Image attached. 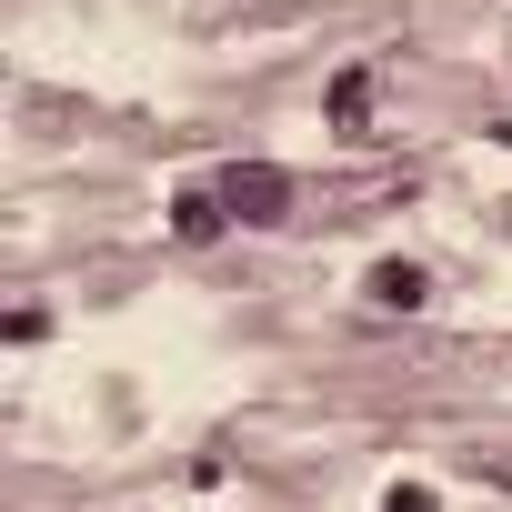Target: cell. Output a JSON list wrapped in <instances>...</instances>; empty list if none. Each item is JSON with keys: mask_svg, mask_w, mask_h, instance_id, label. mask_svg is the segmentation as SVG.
<instances>
[{"mask_svg": "<svg viewBox=\"0 0 512 512\" xmlns=\"http://www.w3.org/2000/svg\"><path fill=\"white\" fill-rule=\"evenodd\" d=\"M362 302H372V312H422V302H432V272H422V262H372V272H362Z\"/></svg>", "mask_w": 512, "mask_h": 512, "instance_id": "cell-2", "label": "cell"}, {"mask_svg": "<svg viewBox=\"0 0 512 512\" xmlns=\"http://www.w3.org/2000/svg\"><path fill=\"white\" fill-rule=\"evenodd\" d=\"M322 111H332V131H342V141H362V131H372V71H332Z\"/></svg>", "mask_w": 512, "mask_h": 512, "instance_id": "cell-3", "label": "cell"}, {"mask_svg": "<svg viewBox=\"0 0 512 512\" xmlns=\"http://www.w3.org/2000/svg\"><path fill=\"white\" fill-rule=\"evenodd\" d=\"M382 512H442V502H432V482H392V492H382Z\"/></svg>", "mask_w": 512, "mask_h": 512, "instance_id": "cell-5", "label": "cell"}, {"mask_svg": "<svg viewBox=\"0 0 512 512\" xmlns=\"http://www.w3.org/2000/svg\"><path fill=\"white\" fill-rule=\"evenodd\" d=\"M221 221H231L221 191H181V201H171V231H181V241H221Z\"/></svg>", "mask_w": 512, "mask_h": 512, "instance_id": "cell-4", "label": "cell"}, {"mask_svg": "<svg viewBox=\"0 0 512 512\" xmlns=\"http://www.w3.org/2000/svg\"><path fill=\"white\" fill-rule=\"evenodd\" d=\"M221 211L251 221V231H272V221L292 211V171H272V161H231V171H221Z\"/></svg>", "mask_w": 512, "mask_h": 512, "instance_id": "cell-1", "label": "cell"}, {"mask_svg": "<svg viewBox=\"0 0 512 512\" xmlns=\"http://www.w3.org/2000/svg\"><path fill=\"white\" fill-rule=\"evenodd\" d=\"M492 141H512V121H502V131H492Z\"/></svg>", "mask_w": 512, "mask_h": 512, "instance_id": "cell-6", "label": "cell"}]
</instances>
